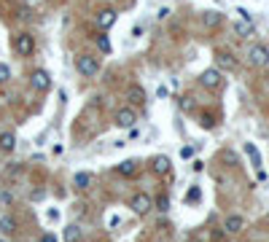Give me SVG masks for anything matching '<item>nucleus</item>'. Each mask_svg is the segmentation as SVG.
<instances>
[{"label":"nucleus","mask_w":269,"mask_h":242,"mask_svg":"<svg viewBox=\"0 0 269 242\" xmlns=\"http://www.w3.org/2000/svg\"><path fill=\"white\" fill-rule=\"evenodd\" d=\"M76 70L84 78H91V76L100 73V60H97V57H89V54H78L76 57Z\"/></svg>","instance_id":"obj_1"},{"label":"nucleus","mask_w":269,"mask_h":242,"mask_svg":"<svg viewBox=\"0 0 269 242\" xmlns=\"http://www.w3.org/2000/svg\"><path fill=\"white\" fill-rule=\"evenodd\" d=\"M248 62H251L253 68H267L269 65V49L261 46V43L251 46V49H248Z\"/></svg>","instance_id":"obj_2"},{"label":"nucleus","mask_w":269,"mask_h":242,"mask_svg":"<svg viewBox=\"0 0 269 242\" xmlns=\"http://www.w3.org/2000/svg\"><path fill=\"white\" fill-rule=\"evenodd\" d=\"M14 49L19 57H30L32 51H35V38L30 35V32H19L14 38Z\"/></svg>","instance_id":"obj_3"},{"label":"nucleus","mask_w":269,"mask_h":242,"mask_svg":"<svg viewBox=\"0 0 269 242\" xmlns=\"http://www.w3.org/2000/svg\"><path fill=\"white\" fill-rule=\"evenodd\" d=\"M199 83H202L205 89L215 91V89H221V83H224V76H221L218 68H210V70H205V73L199 76Z\"/></svg>","instance_id":"obj_4"},{"label":"nucleus","mask_w":269,"mask_h":242,"mask_svg":"<svg viewBox=\"0 0 269 242\" xmlns=\"http://www.w3.org/2000/svg\"><path fill=\"white\" fill-rule=\"evenodd\" d=\"M30 86L35 89V91H49V89H51V76H49V70H43V68L32 70Z\"/></svg>","instance_id":"obj_5"},{"label":"nucleus","mask_w":269,"mask_h":242,"mask_svg":"<svg viewBox=\"0 0 269 242\" xmlns=\"http://www.w3.org/2000/svg\"><path fill=\"white\" fill-rule=\"evenodd\" d=\"M135 121H137V113L132 108H121L119 113H116V127H121V129H132Z\"/></svg>","instance_id":"obj_6"},{"label":"nucleus","mask_w":269,"mask_h":242,"mask_svg":"<svg viewBox=\"0 0 269 242\" xmlns=\"http://www.w3.org/2000/svg\"><path fill=\"white\" fill-rule=\"evenodd\" d=\"M151 207H154V202H151L148 194L140 191V194H135V197H132V210H135V215H146Z\"/></svg>","instance_id":"obj_7"},{"label":"nucleus","mask_w":269,"mask_h":242,"mask_svg":"<svg viewBox=\"0 0 269 242\" xmlns=\"http://www.w3.org/2000/svg\"><path fill=\"white\" fill-rule=\"evenodd\" d=\"M116 19H119L116 8H102L100 14H97V24H100V30H110L116 24Z\"/></svg>","instance_id":"obj_8"},{"label":"nucleus","mask_w":269,"mask_h":242,"mask_svg":"<svg viewBox=\"0 0 269 242\" xmlns=\"http://www.w3.org/2000/svg\"><path fill=\"white\" fill-rule=\"evenodd\" d=\"M215 65H218V70H234L237 68V60H234L229 51H218V54H215Z\"/></svg>","instance_id":"obj_9"},{"label":"nucleus","mask_w":269,"mask_h":242,"mask_svg":"<svg viewBox=\"0 0 269 242\" xmlns=\"http://www.w3.org/2000/svg\"><path fill=\"white\" fill-rule=\"evenodd\" d=\"M170 167H173V161H170L167 156H156V159L151 161V169H154L156 175H167Z\"/></svg>","instance_id":"obj_10"},{"label":"nucleus","mask_w":269,"mask_h":242,"mask_svg":"<svg viewBox=\"0 0 269 242\" xmlns=\"http://www.w3.org/2000/svg\"><path fill=\"white\" fill-rule=\"evenodd\" d=\"M221 22H224L221 11H205V14H202V24H205V27H218Z\"/></svg>","instance_id":"obj_11"},{"label":"nucleus","mask_w":269,"mask_h":242,"mask_svg":"<svg viewBox=\"0 0 269 242\" xmlns=\"http://www.w3.org/2000/svg\"><path fill=\"white\" fill-rule=\"evenodd\" d=\"M116 172L124 175V178H132V175L137 172V161L135 159H127V161H121L119 167H116Z\"/></svg>","instance_id":"obj_12"},{"label":"nucleus","mask_w":269,"mask_h":242,"mask_svg":"<svg viewBox=\"0 0 269 242\" xmlns=\"http://www.w3.org/2000/svg\"><path fill=\"white\" fill-rule=\"evenodd\" d=\"M16 148V137L11 135V132H3L0 135V151H5V154H11Z\"/></svg>","instance_id":"obj_13"},{"label":"nucleus","mask_w":269,"mask_h":242,"mask_svg":"<svg viewBox=\"0 0 269 242\" xmlns=\"http://www.w3.org/2000/svg\"><path fill=\"white\" fill-rule=\"evenodd\" d=\"M242 224H245V221H242L240 215H229V218H226V224H224V229H226L229 234H237L240 229H242Z\"/></svg>","instance_id":"obj_14"},{"label":"nucleus","mask_w":269,"mask_h":242,"mask_svg":"<svg viewBox=\"0 0 269 242\" xmlns=\"http://www.w3.org/2000/svg\"><path fill=\"white\" fill-rule=\"evenodd\" d=\"M0 232H3V234H14L16 232V221L11 218V215H3V218H0Z\"/></svg>","instance_id":"obj_15"},{"label":"nucleus","mask_w":269,"mask_h":242,"mask_svg":"<svg viewBox=\"0 0 269 242\" xmlns=\"http://www.w3.org/2000/svg\"><path fill=\"white\" fill-rule=\"evenodd\" d=\"M245 154L251 156L253 167H256V169H261V156H259V148H256L253 143H245Z\"/></svg>","instance_id":"obj_16"},{"label":"nucleus","mask_w":269,"mask_h":242,"mask_svg":"<svg viewBox=\"0 0 269 242\" xmlns=\"http://www.w3.org/2000/svg\"><path fill=\"white\" fill-rule=\"evenodd\" d=\"M62 237H65V242H78V240H81V229H78L76 224H70L68 229H65Z\"/></svg>","instance_id":"obj_17"},{"label":"nucleus","mask_w":269,"mask_h":242,"mask_svg":"<svg viewBox=\"0 0 269 242\" xmlns=\"http://www.w3.org/2000/svg\"><path fill=\"white\" fill-rule=\"evenodd\" d=\"M129 100H132L135 105H143V102H146V91H143V89L135 83V86L129 89Z\"/></svg>","instance_id":"obj_18"},{"label":"nucleus","mask_w":269,"mask_h":242,"mask_svg":"<svg viewBox=\"0 0 269 242\" xmlns=\"http://www.w3.org/2000/svg\"><path fill=\"white\" fill-rule=\"evenodd\" d=\"M73 183H76V188H89L91 175H89V172H78L76 178H73Z\"/></svg>","instance_id":"obj_19"},{"label":"nucleus","mask_w":269,"mask_h":242,"mask_svg":"<svg viewBox=\"0 0 269 242\" xmlns=\"http://www.w3.org/2000/svg\"><path fill=\"white\" fill-rule=\"evenodd\" d=\"M234 30H237V35L245 38V35H251V32H253V22H237V24H234Z\"/></svg>","instance_id":"obj_20"},{"label":"nucleus","mask_w":269,"mask_h":242,"mask_svg":"<svg viewBox=\"0 0 269 242\" xmlns=\"http://www.w3.org/2000/svg\"><path fill=\"white\" fill-rule=\"evenodd\" d=\"M97 46H100V51H105V54H110V49H113L108 35H97Z\"/></svg>","instance_id":"obj_21"},{"label":"nucleus","mask_w":269,"mask_h":242,"mask_svg":"<svg viewBox=\"0 0 269 242\" xmlns=\"http://www.w3.org/2000/svg\"><path fill=\"white\" fill-rule=\"evenodd\" d=\"M156 207H159L162 213L170 210V197H167V194H159V197H156Z\"/></svg>","instance_id":"obj_22"},{"label":"nucleus","mask_w":269,"mask_h":242,"mask_svg":"<svg viewBox=\"0 0 269 242\" xmlns=\"http://www.w3.org/2000/svg\"><path fill=\"white\" fill-rule=\"evenodd\" d=\"M199 199H202V191H199V188H196V186H194V188H191V191H188V194H186V202H188V205H194V202H199Z\"/></svg>","instance_id":"obj_23"},{"label":"nucleus","mask_w":269,"mask_h":242,"mask_svg":"<svg viewBox=\"0 0 269 242\" xmlns=\"http://www.w3.org/2000/svg\"><path fill=\"white\" fill-rule=\"evenodd\" d=\"M8 78H11V68H8V65H3V62H0V83H5Z\"/></svg>","instance_id":"obj_24"},{"label":"nucleus","mask_w":269,"mask_h":242,"mask_svg":"<svg viewBox=\"0 0 269 242\" xmlns=\"http://www.w3.org/2000/svg\"><path fill=\"white\" fill-rule=\"evenodd\" d=\"M199 124H202L205 129H213V127H215V119H213V116H202V121H199Z\"/></svg>","instance_id":"obj_25"},{"label":"nucleus","mask_w":269,"mask_h":242,"mask_svg":"<svg viewBox=\"0 0 269 242\" xmlns=\"http://www.w3.org/2000/svg\"><path fill=\"white\" fill-rule=\"evenodd\" d=\"M14 197H11V191H0V205H11Z\"/></svg>","instance_id":"obj_26"},{"label":"nucleus","mask_w":269,"mask_h":242,"mask_svg":"<svg viewBox=\"0 0 269 242\" xmlns=\"http://www.w3.org/2000/svg\"><path fill=\"white\" fill-rule=\"evenodd\" d=\"M180 108H183V110H191V108H194L191 97H183V100H180Z\"/></svg>","instance_id":"obj_27"},{"label":"nucleus","mask_w":269,"mask_h":242,"mask_svg":"<svg viewBox=\"0 0 269 242\" xmlns=\"http://www.w3.org/2000/svg\"><path fill=\"white\" fill-rule=\"evenodd\" d=\"M191 154H194V148H183V151H180V156H183V159H188Z\"/></svg>","instance_id":"obj_28"},{"label":"nucleus","mask_w":269,"mask_h":242,"mask_svg":"<svg viewBox=\"0 0 269 242\" xmlns=\"http://www.w3.org/2000/svg\"><path fill=\"white\" fill-rule=\"evenodd\" d=\"M41 242H57V237H54V234H43Z\"/></svg>","instance_id":"obj_29"},{"label":"nucleus","mask_w":269,"mask_h":242,"mask_svg":"<svg viewBox=\"0 0 269 242\" xmlns=\"http://www.w3.org/2000/svg\"><path fill=\"white\" fill-rule=\"evenodd\" d=\"M267 78H269V73H267Z\"/></svg>","instance_id":"obj_30"}]
</instances>
